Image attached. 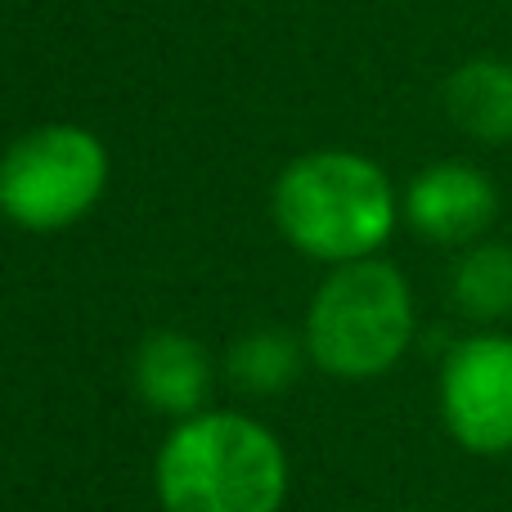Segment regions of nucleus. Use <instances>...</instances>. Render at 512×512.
Here are the masks:
<instances>
[{"label":"nucleus","instance_id":"f257e3e1","mask_svg":"<svg viewBox=\"0 0 512 512\" xmlns=\"http://www.w3.org/2000/svg\"><path fill=\"white\" fill-rule=\"evenodd\" d=\"M162 512H279L288 459L265 423L234 409L180 418L158 450Z\"/></svg>","mask_w":512,"mask_h":512},{"label":"nucleus","instance_id":"6e6552de","mask_svg":"<svg viewBox=\"0 0 512 512\" xmlns=\"http://www.w3.org/2000/svg\"><path fill=\"white\" fill-rule=\"evenodd\" d=\"M445 108L468 135L486 144L512 140V63L472 59L445 81Z\"/></svg>","mask_w":512,"mask_h":512},{"label":"nucleus","instance_id":"1a4fd4ad","mask_svg":"<svg viewBox=\"0 0 512 512\" xmlns=\"http://www.w3.org/2000/svg\"><path fill=\"white\" fill-rule=\"evenodd\" d=\"M454 306L477 324H499L512 315V248L508 243H477L454 265Z\"/></svg>","mask_w":512,"mask_h":512},{"label":"nucleus","instance_id":"39448f33","mask_svg":"<svg viewBox=\"0 0 512 512\" xmlns=\"http://www.w3.org/2000/svg\"><path fill=\"white\" fill-rule=\"evenodd\" d=\"M445 432L468 454H512V337L472 333L441 364Z\"/></svg>","mask_w":512,"mask_h":512},{"label":"nucleus","instance_id":"423d86ee","mask_svg":"<svg viewBox=\"0 0 512 512\" xmlns=\"http://www.w3.org/2000/svg\"><path fill=\"white\" fill-rule=\"evenodd\" d=\"M495 216V180L468 162H436V167L418 171L405 189V221L414 225V234L445 243V248L477 243L495 225Z\"/></svg>","mask_w":512,"mask_h":512},{"label":"nucleus","instance_id":"9d476101","mask_svg":"<svg viewBox=\"0 0 512 512\" xmlns=\"http://www.w3.org/2000/svg\"><path fill=\"white\" fill-rule=\"evenodd\" d=\"M297 369H301L297 342L283 333H270V328L243 337V342L230 351V378L248 391H261V396L265 391L288 387V382L297 378Z\"/></svg>","mask_w":512,"mask_h":512},{"label":"nucleus","instance_id":"f03ea898","mask_svg":"<svg viewBox=\"0 0 512 512\" xmlns=\"http://www.w3.org/2000/svg\"><path fill=\"white\" fill-rule=\"evenodd\" d=\"M274 221L297 252L324 265H351L391 239L396 189L364 153L315 149L279 176Z\"/></svg>","mask_w":512,"mask_h":512},{"label":"nucleus","instance_id":"20e7f679","mask_svg":"<svg viewBox=\"0 0 512 512\" xmlns=\"http://www.w3.org/2000/svg\"><path fill=\"white\" fill-rule=\"evenodd\" d=\"M108 153L86 126H36L0 158V212L32 234L77 225L104 198Z\"/></svg>","mask_w":512,"mask_h":512},{"label":"nucleus","instance_id":"7ed1b4c3","mask_svg":"<svg viewBox=\"0 0 512 512\" xmlns=\"http://www.w3.org/2000/svg\"><path fill=\"white\" fill-rule=\"evenodd\" d=\"M414 342V297L396 265H333L306 315V351L333 378L364 382L396 369Z\"/></svg>","mask_w":512,"mask_h":512},{"label":"nucleus","instance_id":"0eeeda50","mask_svg":"<svg viewBox=\"0 0 512 512\" xmlns=\"http://www.w3.org/2000/svg\"><path fill=\"white\" fill-rule=\"evenodd\" d=\"M135 387L158 414L194 418L203 414L207 387H212V364L207 351L185 333H153L135 355Z\"/></svg>","mask_w":512,"mask_h":512}]
</instances>
